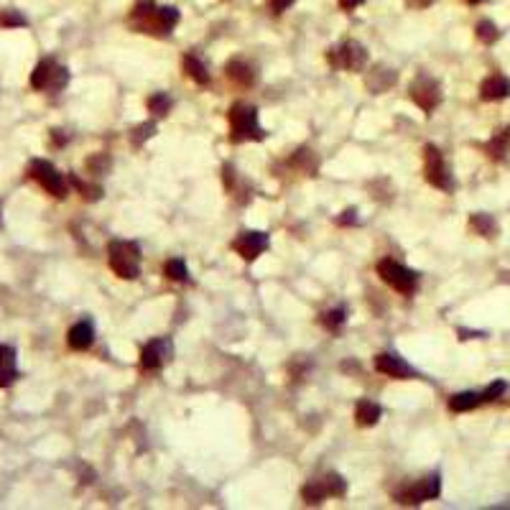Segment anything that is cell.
<instances>
[{
    "label": "cell",
    "instance_id": "cell-1",
    "mask_svg": "<svg viewBox=\"0 0 510 510\" xmlns=\"http://www.w3.org/2000/svg\"><path fill=\"white\" fill-rule=\"evenodd\" d=\"M130 23L141 34H171L179 23V11L168 6L156 8L151 0H141L130 13Z\"/></svg>",
    "mask_w": 510,
    "mask_h": 510
},
{
    "label": "cell",
    "instance_id": "cell-2",
    "mask_svg": "<svg viewBox=\"0 0 510 510\" xmlns=\"http://www.w3.org/2000/svg\"><path fill=\"white\" fill-rule=\"evenodd\" d=\"M230 120V141L242 143V141H263L266 138V130L258 123V113L250 105H232L228 113Z\"/></svg>",
    "mask_w": 510,
    "mask_h": 510
},
{
    "label": "cell",
    "instance_id": "cell-3",
    "mask_svg": "<svg viewBox=\"0 0 510 510\" xmlns=\"http://www.w3.org/2000/svg\"><path fill=\"white\" fill-rule=\"evenodd\" d=\"M108 261L110 268L125 281H133L141 273V248L135 242H110Z\"/></svg>",
    "mask_w": 510,
    "mask_h": 510
},
{
    "label": "cell",
    "instance_id": "cell-4",
    "mask_svg": "<svg viewBox=\"0 0 510 510\" xmlns=\"http://www.w3.org/2000/svg\"><path fill=\"white\" fill-rule=\"evenodd\" d=\"M378 275L388 283L390 289L401 291V294H411V291H416V283H418L416 273L409 270L406 266H401V263L390 261V258H385V261L378 263Z\"/></svg>",
    "mask_w": 510,
    "mask_h": 510
},
{
    "label": "cell",
    "instance_id": "cell-5",
    "mask_svg": "<svg viewBox=\"0 0 510 510\" xmlns=\"http://www.w3.org/2000/svg\"><path fill=\"white\" fill-rule=\"evenodd\" d=\"M327 59L332 67L347 69V72H360L368 64V51L357 41H344L340 49H329Z\"/></svg>",
    "mask_w": 510,
    "mask_h": 510
},
{
    "label": "cell",
    "instance_id": "cell-6",
    "mask_svg": "<svg viewBox=\"0 0 510 510\" xmlns=\"http://www.w3.org/2000/svg\"><path fill=\"white\" fill-rule=\"evenodd\" d=\"M442 492V483H439L437 475H429L418 480L416 485H406L396 492V500L403 505H413V503H423V500H434V497Z\"/></svg>",
    "mask_w": 510,
    "mask_h": 510
},
{
    "label": "cell",
    "instance_id": "cell-7",
    "mask_svg": "<svg viewBox=\"0 0 510 510\" xmlns=\"http://www.w3.org/2000/svg\"><path fill=\"white\" fill-rule=\"evenodd\" d=\"M67 80H69L67 69L59 67V64L51 59L41 61L39 67L34 69V74H31V85H34L36 89H61L67 85Z\"/></svg>",
    "mask_w": 510,
    "mask_h": 510
},
{
    "label": "cell",
    "instance_id": "cell-8",
    "mask_svg": "<svg viewBox=\"0 0 510 510\" xmlns=\"http://www.w3.org/2000/svg\"><path fill=\"white\" fill-rule=\"evenodd\" d=\"M426 182H429L431 187L444 189V192H449V189L454 187L449 168H447V163H444L442 158V151L434 146H426Z\"/></svg>",
    "mask_w": 510,
    "mask_h": 510
},
{
    "label": "cell",
    "instance_id": "cell-9",
    "mask_svg": "<svg viewBox=\"0 0 510 510\" xmlns=\"http://www.w3.org/2000/svg\"><path fill=\"white\" fill-rule=\"evenodd\" d=\"M31 176H34L41 187L46 189L49 194L59 197V199L61 197H67V179H64V176H61L49 161H34L31 163Z\"/></svg>",
    "mask_w": 510,
    "mask_h": 510
},
{
    "label": "cell",
    "instance_id": "cell-10",
    "mask_svg": "<svg viewBox=\"0 0 510 510\" xmlns=\"http://www.w3.org/2000/svg\"><path fill=\"white\" fill-rule=\"evenodd\" d=\"M411 100L416 102L423 113H431V110L442 102V87H439V82L429 80V77L416 80L411 85Z\"/></svg>",
    "mask_w": 510,
    "mask_h": 510
},
{
    "label": "cell",
    "instance_id": "cell-11",
    "mask_svg": "<svg viewBox=\"0 0 510 510\" xmlns=\"http://www.w3.org/2000/svg\"><path fill=\"white\" fill-rule=\"evenodd\" d=\"M232 248H235V253L240 255L242 261H255L258 255L268 250V237H266V232H255V230L253 232H242L232 242Z\"/></svg>",
    "mask_w": 510,
    "mask_h": 510
},
{
    "label": "cell",
    "instance_id": "cell-12",
    "mask_svg": "<svg viewBox=\"0 0 510 510\" xmlns=\"http://www.w3.org/2000/svg\"><path fill=\"white\" fill-rule=\"evenodd\" d=\"M168 357H171V344L166 340H154V342H148L141 352V368L143 370H158L163 368Z\"/></svg>",
    "mask_w": 510,
    "mask_h": 510
},
{
    "label": "cell",
    "instance_id": "cell-13",
    "mask_svg": "<svg viewBox=\"0 0 510 510\" xmlns=\"http://www.w3.org/2000/svg\"><path fill=\"white\" fill-rule=\"evenodd\" d=\"M375 370H380L382 375H388V378H398V380H406V378L413 375L411 365L403 363L401 357H396V355H378Z\"/></svg>",
    "mask_w": 510,
    "mask_h": 510
},
{
    "label": "cell",
    "instance_id": "cell-14",
    "mask_svg": "<svg viewBox=\"0 0 510 510\" xmlns=\"http://www.w3.org/2000/svg\"><path fill=\"white\" fill-rule=\"evenodd\" d=\"M510 94V82L505 80L503 74H492L487 80L480 85V97L487 102H495V100H503Z\"/></svg>",
    "mask_w": 510,
    "mask_h": 510
},
{
    "label": "cell",
    "instance_id": "cell-15",
    "mask_svg": "<svg viewBox=\"0 0 510 510\" xmlns=\"http://www.w3.org/2000/svg\"><path fill=\"white\" fill-rule=\"evenodd\" d=\"M225 72H228V80H232L235 85H240V87H250L255 82V72L253 67H250L248 61L242 59H232L228 61V67H225Z\"/></svg>",
    "mask_w": 510,
    "mask_h": 510
},
{
    "label": "cell",
    "instance_id": "cell-16",
    "mask_svg": "<svg viewBox=\"0 0 510 510\" xmlns=\"http://www.w3.org/2000/svg\"><path fill=\"white\" fill-rule=\"evenodd\" d=\"M18 370H15V352L6 344H0V388H8L15 380Z\"/></svg>",
    "mask_w": 510,
    "mask_h": 510
},
{
    "label": "cell",
    "instance_id": "cell-17",
    "mask_svg": "<svg viewBox=\"0 0 510 510\" xmlns=\"http://www.w3.org/2000/svg\"><path fill=\"white\" fill-rule=\"evenodd\" d=\"M67 342H69V347H72V349H87L89 344L94 342V329H92V324H89V322L74 324V327L69 329Z\"/></svg>",
    "mask_w": 510,
    "mask_h": 510
},
{
    "label": "cell",
    "instance_id": "cell-18",
    "mask_svg": "<svg viewBox=\"0 0 510 510\" xmlns=\"http://www.w3.org/2000/svg\"><path fill=\"white\" fill-rule=\"evenodd\" d=\"M355 418L360 426H375V423L380 421V406L373 401H357Z\"/></svg>",
    "mask_w": 510,
    "mask_h": 510
},
{
    "label": "cell",
    "instance_id": "cell-19",
    "mask_svg": "<svg viewBox=\"0 0 510 510\" xmlns=\"http://www.w3.org/2000/svg\"><path fill=\"white\" fill-rule=\"evenodd\" d=\"M184 72H187L197 85H207L209 82V72L204 69V64H201L197 56H184Z\"/></svg>",
    "mask_w": 510,
    "mask_h": 510
},
{
    "label": "cell",
    "instance_id": "cell-20",
    "mask_svg": "<svg viewBox=\"0 0 510 510\" xmlns=\"http://www.w3.org/2000/svg\"><path fill=\"white\" fill-rule=\"evenodd\" d=\"M480 401H483V396H477V393H456V396H452L449 401V409L452 411H472L475 406H480Z\"/></svg>",
    "mask_w": 510,
    "mask_h": 510
},
{
    "label": "cell",
    "instance_id": "cell-21",
    "mask_svg": "<svg viewBox=\"0 0 510 510\" xmlns=\"http://www.w3.org/2000/svg\"><path fill=\"white\" fill-rule=\"evenodd\" d=\"M508 146H510V128H505V130H500V133H497L485 148H487V154H490L492 158H503V154L508 151Z\"/></svg>",
    "mask_w": 510,
    "mask_h": 510
},
{
    "label": "cell",
    "instance_id": "cell-22",
    "mask_svg": "<svg viewBox=\"0 0 510 510\" xmlns=\"http://www.w3.org/2000/svg\"><path fill=\"white\" fill-rule=\"evenodd\" d=\"M301 495H304L306 503H322L324 497H329L327 487H324V480H311V483H306L304 485Z\"/></svg>",
    "mask_w": 510,
    "mask_h": 510
},
{
    "label": "cell",
    "instance_id": "cell-23",
    "mask_svg": "<svg viewBox=\"0 0 510 510\" xmlns=\"http://www.w3.org/2000/svg\"><path fill=\"white\" fill-rule=\"evenodd\" d=\"M470 228L475 230L477 235H485V237H492L497 232V225L492 222V217L487 215H472Z\"/></svg>",
    "mask_w": 510,
    "mask_h": 510
},
{
    "label": "cell",
    "instance_id": "cell-24",
    "mask_svg": "<svg viewBox=\"0 0 510 510\" xmlns=\"http://www.w3.org/2000/svg\"><path fill=\"white\" fill-rule=\"evenodd\" d=\"M324 487H327V495L329 497H342L347 492V483H344L340 475H324Z\"/></svg>",
    "mask_w": 510,
    "mask_h": 510
},
{
    "label": "cell",
    "instance_id": "cell-25",
    "mask_svg": "<svg viewBox=\"0 0 510 510\" xmlns=\"http://www.w3.org/2000/svg\"><path fill=\"white\" fill-rule=\"evenodd\" d=\"M497 26L492 23V20H480L477 23V39L483 41V44H495L497 41Z\"/></svg>",
    "mask_w": 510,
    "mask_h": 510
},
{
    "label": "cell",
    "instance_id": "cell-26",
    "mask_svg": "<svg viewBox=\"0 0 510 510\" xmlns=\"http://www.w3.org/2000/svg\"><path fill=\"white\" fill-rule=\"evenodd\" d=\"M163 273H166V278H171V281H187V266H184V261H179V258H174V261H168L166 266H163Z\"/></svg>",
    "mask_w": 510,
    "mask_h": 510
},
{
    "label": "cell",
    "instance_id": "cell-27",
    "mask_svg": "<svg viewBox=\"0 0 510 510\" xmlns=\"http://www.w3.org/2000/svg\"><path fill=\"white\" fill-rule=\"evenodd\" d=\"M148 110L156 113V115H166L168 110H171V100H168L163 92H156V94L148 97Z\"/></svg>",
    "mask_w": 510,
    "mask_h": 510
},
{
    "label": "cell",
    "instance_id": "cell-28",
    "mask_svg": "<svg viewBox=\"0 0 510 510\" xmlns=\"http://www.w3.org/2000/svg\"><path fill=\"white\" fill-rule=\"evenodd\" d=\"M322 322H324V327H327V329H340L344 324V311L342 309L327 311V314L322 316Z\"/></svg>",
    "mask_w": 510,
    "mask_h": 510
},
{
    "label": "cell",
    "instance_id": "cell-29",
    "mask_svg": "<svg viewBox=\"0 0 510 510\" xmlns=\"http://www.w3.org/2000/svg\"><path fill=\"white\" fill-rule=\"evenodd\" d=\"M154 130H156L154 123H143V125H138V130H135V135H133V143H135V146H141L146 138H151V135H154Z\"/></svg>",
    "mask_w": 510,
    "mask_h": 510
},
{
    "label": "cell",
    "instance_id": "cell-30",
    "mask_svg": "<svg viewBox=\"0 0 510 510\" xmlns=\"http://www.w3.org/2000/svg\"><path fill=\"white\" fill-rule=\"evenodd\" d=\"M26 23V18L18 13H13V11H6V13H0V26H23Z\"/></svg>",
    "mask_w": 510,
    "mask_h": 510
},
{
    "label": "cell",
    "instance_id": "cell-31",
    "mask_svg": "<svg viewBox=\"0 0 510 510\" xmlns=\"http://www.w3.org/2000/svg\"><path fill=\"white\" fill-rule=\"evenodd\" d=\"M503 393H505V382L497 380V382H492L490 388H487V390L483 393V401H495V398H500Z\"/></svg>",
    "mask_w": 510,
    "mask_h": 510
},
{
    "label": "cell",
    "instance_id": "cell-32",
    "mask_svg": "<svg viewBox=\"0 0 510 510\" xmlns=\"http://www.w3.org/2000/svg\"><path fill=\"white\" fill-rule=\"evenodd\" d=\"M294 6V0H268V8L273 13H283V11H289Z\"/></svg>",
    "mask_w": 510,
    "mask_h": 510
},
{
    "label": "cell",
    "instance_id": "cell-33",
    "mask_svg": "<svg viewBox=\"0 0 510 510\" xmlns=\"http://www.w3.org/2000/svg\"><path fill=\"white\" fill-rule=\"evenodd\" d=\"M357 222V209H347V212H342V217H340V225H355Z\"/></svg>",
    "mask_w": 510,
    "mask_h": 510
},
{
    "label": "cell",
    "instance_id": "cell-34",
    "mask_svg": "<svg viewBox=\"0 0 510 510\" xmlns=\"http://www.w3.org/2000/svg\"><path fill=\"white\" fill-rule=\"evenodd\" d=\"M365 0H340V8H344V11H355L357 6H363Z\"/></svg>",
    "mask_w": 510,
    "mask_h": 510
},
{
    "label": "cell",
    "instance_id": "cell-35",
    "mask_svg": "<svg viewBox=\"0 0 510 510\" xmlns=\"http://www.w3.org/2000/svg\"><path fill=\"white\" fill-rule=\"evenodd\" d=\"M409 6H413V8H426V6H431V0H406Z\"/></svg>",
    "mask_w": 510,
    "mask_h": 510
},
{
    "label": "cell",
    "instance_id": "cell-36",
    "mask_svg": "<svg viewBox=\"0 0 510 510\" xmlns=\"http://www.w3.org/2000/svg\"><path fill=\"white\" fill-rule=\"evenodd\" d=\"M467 3H470V6H477V3H485V0H467Z\"/></svg>",
    "mask_w": 510,
    "mask_h": 510
}]
</instances>
